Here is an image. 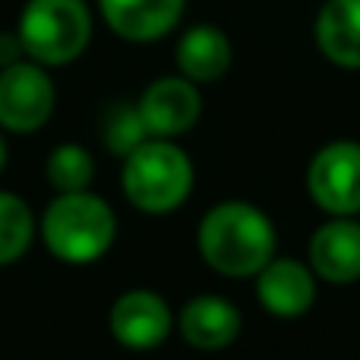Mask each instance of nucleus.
Instances as JSON below:
<instances>
[{
    "mask_svg": "<svg viewBox=\"0 0 360 360\" xmlns=\"http://www.w3.org/2000/svg\"><path fill=\"white\" fill-rule=\"evenodd\" d=\"M196 250L224 278H256L278 250V231L266 209L247 199H224L199 218Z\"/></svg>",
    "mask_w": 360,
    "mask_h": 360,
    "instance_id": "obj_1",
    "label": "nucleus"
},
{
    "mask_svg": "<svg viewBox=\"0 0 360 360\" xmlns=\"http://www.w3.org/2000/svg\"><path fill=\"white\" fill-rule=\"evenodd\" d=\"M38 237L54 259L92 266L117 240V215L98 193H57L38 218Z\"/></svg>",
    "mask_w": 360,
    "mask_h": 360,
    "instance_id": "obj_2",
    "label": "nucleus"
},
{
    "mask_svg": "<svg viewBox=\"0 0 360 360\" xmlns=\"http://www.w3.org/2000/svg\"><path fill=\"white\" fill-rule=\"evenodd\" d=\"M120 190L143 215H171L190 199L196 171L174 139H146L120 158Z\"/></svg>",
    "mask_w": 360,
    "mask_h": 360,
    "instance_id": "obj_3",
    "label": "nucleus"
},
{
    "mask_svg": "<svg viewBox=\"0 0 360 360\" xmlns=\"http://www.w3.org/2000/svg\"><path fill=\"white\" fill-rule=\"evenodd\" d=\"M92 32L95 19L86 0H25L16 19L25 57L48 70L79 60Z\"/></svg>",
    "mask_w": 360,
    "mask_h": 360,
    "instance_id": "obj_4",
    "label": "nucleus"
},
{
    "mask_svg": "<svg viewBox=\"0 0 360 360\" xmlns=\"http://www.w3.org/2000/svg\"><path fill=\"white\" fill-rule=\"evenodd\" d=\"M57 108V86L48 67L19 60L0 70V130L29 136L51 120Z\"/></svg>",
    "mask_w": 360,
    "mask_h": 360,
    "instance_id": "obj_5",
    "label": "nucleus"
},
{
    "mask_svg": "<svg viewBox=\"0 0 360 360\" xmlns=\"http://www.w3.org/2000/svg\"><path fill=\"white\" fill-rule=\"evenodd\" d=\"M307 193L329 218L360 215V143H326L307 165Z\"/></svg>",
    "mask_w": 360,
    "mask_h": 360,
    "instance_id": "obj_6",
    "label": "nucleus"
},
{
    "mask_svg": "<svg viewBox=\"0 0 360 360\" xmlns=\"http://www.w3.org/2000/svg\"><path fill=\"white\" fill-rule=\"evenodd\" d=\"M108 329L127 351H155L174 332V310L152 288H130L111 304Z\"/></svg>",
    "mask_w": 360,
    "mask_h": 360,
    "instance_id": "obj_7",
    "label": "nucleus"
},
{
    "mask_svg": "<svg viewBox=\"0 0 360 360\" xmlns=\"http://www.w3.org/2000/svg\"><path fill=\"white\" fill-rule=\"evenodd\" d=\"M136 108L152 139H177L199 124L202 95H199L196 82L184 79L180 73L158 76L143 89Z\"/></svg>",
    "mask_w": 360,
    "mask_h": 360,
    "instance_id": "obj_8",
    "label": "nucleus"
},
{
    "mask_svg": "<svg viewBox=\"0 0 360 360\" xmlns=\"http://www.w3.org/2000/svg\"><path fill=\"white\" fill-rule=\"evenodd\" d=\"M256 300L275 319H300L313 310L319 294V278L307 259L272 256L256 275Z\"/></svg>",
    "mask_w": 360,
    "mask_h": 360,
    "instance_id": "obj_9",
    "label": "nucleus"
},
{
    "mask_svg": "<svg viewBox=\"0 0 360 360\" xmlns=\"http://www.w3.org/2000/svg\"><path fill=\"white\" fill-rule=\"evenodd\" d=\"M307 266L319 281L354 285L360 281V221L357 218H329L310 234Z\"/></svg>",
    "mask_w": 360,
    "mask_h": 360,
    "instance_id": "obj_10",
    "label": "nucleus"
},
{
    "mask_svg": "<svg viewBox=\"0 0 360 360\" xmlns=\"http://www.w3.org/2000/svg\"><path fill=\"white\" fill-rule=\"evenodd\" d=\"M174 329L196 351H224L240 338L243 316L221 294H196L180 307Z\"/></svg>",
    "mask_w": 360,
    "mask_h": 360,
    "instance_id": "obj_11",
    "label": "nucleus"
},
{
    "mask_svg": "<svg viewBox=\"0 0 360 360\" xmlns=\"http://www.w3.org/2000/svg\"><path fill=\"white\" fill-rule=\"evenodd\" d=\"M184 10L186 0H98L105 25L133 44H149L171 35L184 19Z\"/></svg>",
    "mask_w": 360,
    "mask_h": 360,
    "instance_id": "obj_12",
    "label": "nucleus"
},
{
    "mask_svg": "<svg viewBox=\"0 0 360 360\" xmlns=\"http://www.w3.org/2000/svg\"><path fill=\"white\" fill-rule=\"evenodd\" d=\"M231 60H234L231 38L212 22L190 25V29L180 35V41L174 48L177 73L184 76V79L196 82V86L218 82L231 70Z\"/></svg>",
    "mask_w": 360,
    "mask_h": 360,
    "instance_id": "obj_13",
    "label": "nucleus"
},
{
    "mask_svg": "<svg viewBox=\"0 0 360 360\" xmlns=\"http://www.w3.org/2000/svg\"><path fill=\"white\" fill-rule=\"evenodd\" d=\"M316 48L342 70H360V0H326L313 22Z\"/></svg>",
    "mask_w": 360,
    "mask_h": 360,
    "instance_id": "obj_14",
    "label": "nucleus"
},
{
    "mask_svg": "<svg viewBox=\"0 0 360 360\" xmlns=\"http://www.w3.org/2000/svg\"><path fill=\"white\" fill-rule=\"evenodd\" d=\"M38 237V218L22 196L0 190V269L19 262Z\"/></svg>",
    "mask_w": 360,
    "mask_h": 360,
    "instance_id": "obj_15",
    "label": "nucleus"
},
{
    "mask_svg": "<svg viewBox=\"0 0 360 360\" xmlns=\"http://www.w3.org/2000/svg\"><path fill=\"white\" fill-rule=\"evenodd\" d=\"M44 177L54 186V193H82L95 180V158L86 146L60 143L44 158Z\"/></svg>",
    "mask_w": 360,
    "mask_h": 360,
    "instance_id": "obj_16",
    "label": "nucleus"
},
{
    "mask_svg": "<svg viewBox=\"0 0 360 360\" xmlns=\"http://www.w3.org/2000/svg\"><path fill=\"white\" fill-rule=\"evenodd\" d=\"M101 143L111 155L127 158L136 146H143L149 139V130H146L143 117H139L136 101H114V105L105 108L101 114Z\"/></svg>",
    "mask_w": 360,
    "mask_h": 360,
    "instance_id": "obj_17",
    "label": "nucleus"
},
{
    "mask_svg": "<svg viewBox=\"0 0 360 360\" xmlns=\"http://www.w3.org/2000/svg\"><path fill=\"white\" fill-rule=\"evenodd\" d=\"M19 60H25V51H22V41H19L16 29L0 32V70L13 67V63H19Z\"/></svg>",
    "mask_w": 360,
    "mask_h": 360,
    "instance_id": "obj_18",
    "label": "nucleus"
},
{
    "mask_svg": "<svg viewBox=\"0 0 360 360\" xmlns=\"http://www.w3.org/2000/svg\"><path fill=\"white\" fill-rule=\"evenodd\" d=\"M6 162H10V146H6V136H4V130H0V174L6 171Z\"/></svg>",
    "mask_w": 360,
    "mask_h": 360,
    "instance_id": "obj_19",
    "label": "nucleus"
}]
</instances>
